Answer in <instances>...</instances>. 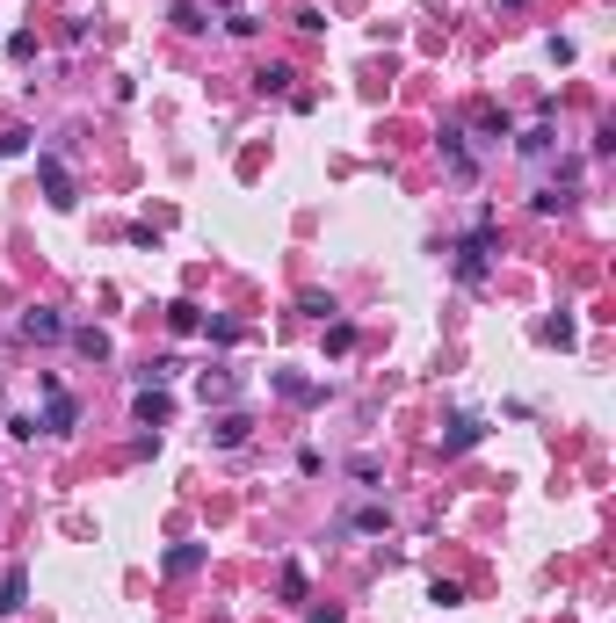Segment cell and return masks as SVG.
<instances>
[{
  "instance_id": "cell-1",
  "label": "cell",
  "mask_w": 616,
  "mask_h": 623,
  "mask_svg": "<svg viewBox=\"0 0 616 623\" xmlns=\"http://www.w3.org/2000/svg\"><path fill=\"white\" fill-rule=\"evenodd\" d=\"M37 174H44V196H51V204L73 210V174H66V160H51V153H44V160H37Z\"/></svg>"
},
{
  "instance_id": "cell-2",
  "label": "cell",
  "mask_w": 616,
  "mask_h": 623,
  "mask_svg": "<svg viewBox=\"0 0 616 623\" xmlns=\"http://www.w3.org/2000/svg\"><path fill=\"white\" fill-rule=\"evenodd\" d=\"M22 333H29V341H58V333H66V319H58V312H22Z\"/></svg>"
},
{
  "instance_id": "cell-3",
  "label": "cell",
  "mask_w": 616,
  "mask_h": 623,
  "mask_svg": "<svg viewBox=\"0 0 616 623\" xmlns=\"http://www.w3.org/2000/svg\"><path fill=\"white\" fill-rule=\"evenodd\" d=\"M22 595H29V573L15 565V573L0 580V617H15V609H22Z\"/></svg>"
},
{
  "instance_id": "cell-4",
  "label": "cell",
  "mask_w": 616,
  "mask_h": 623,
  "mask_svg": "<svg viewBox=\"0 0 616 623\" xmlns=\"http://www.w3.org/2000/svg\"><path fill=\"white\" fill-rule=\"evenodd\" d=\"M479 435H486V420L457 414V420H450V442H442V449H472V442H479Z\"/></svg>"
},
{
  "instance_id": "cell-5",
  "label": "cell",
  "mask_w": 616,
  "mask_h": 623,
  "mask_svg": "<svg viewBox=\"0 0 616 623\" xmlns=\"http://www.w3.org/2000/svg\"><path fill=\"white\" fill-rule=\"evenodd\" d=\"M44 428H51V435H66V428H73V399H66V392H51V407H44Z\"/></svg>"
},
{
  "instance_id": "cell-6",
  "label": "cell",
  "mask_w": 616,
  "mask_h": 623,
  "mask_svg": "<svg viewBox=\"0 0 616 623\" xmlns=\"http://www.w3.org/2000/svg\"><path fill=\"white\" fill-rule=\"evenodd\" d=\"M276 392H283V399H298V407L319 399V385H305V377H276Z\"/></svg>"
},
{
  "instance_id": "cell-7",
  "label": "cell",
  "mask_w": 616,
  "mask_h": 623,
  "mask_svg": "<svg viewBox=\"0 0 616 623\" xmlns=\"http://www.w3.org/2000/svg\"><path fill=\"white\" fill-rule=\"evenodd\" d=\"M196 565H204V551H196V544H182V551H167V573H196Z\"/></svg>"
},
{
  "instance_id": "cell-8",
  "label": "cell",
  "mask_w": 616,
  "mask_h": 623,
  "mask_svg": "<svg viewBox=\"0 0 616 623\" xmlns=\"http://www.w3.org/2000/svg\"><path fill=\"white\" fill-rule=\"evenodd\" d=\"M218 442H225V449H232V442H247V420L225 414V420H218Z\"/></svg>"
}]
</instances>
